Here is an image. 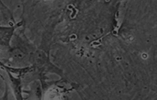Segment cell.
I'll list each match as a JSON object with an SVG mask.
<instances>
[{
	"mask_svg": "<svg viewBox=\"0 0 157 100\" xmlns=\"http://www.w3.org/2000/svg\"><path fill=\"white\" fill-rule=\"evenodd\" d=\"M14 28L0 27V45L9 46Z\"/></svg>",
	"mask_w": 157,
	"mask_h": 100,
	"instance_id": "obj_1",
	"label": "cell"
},
{
	"mask_svg": "<svg viewBox=\"0 0 157 100\" xmlns=\"http://www.w3.org/2000/svg\"><path fill=\"white\" fill-rule=\"evenodd\" d=\"M9 75L11 82L12 86L13 89L16 100H24L22 94L21 81L20 78H15L10 73H9Z\"/></svg>",
	"mask_w": 157,
	"mask_h": 100,
	"instance_id": "obj_2",
	"label": "cell"
},
{
	"mask_svg": "<svg viewBox=\"0 0 157 100\" xmlns=\"http://www.w3.org/2000/svg\"><path fill=\"white\" fill-rule=\"evenodd\" d=\"M4 100V99H3V100Z\"/></svg>",
	"mask_w": 157,
	"mask_h": 100,
	"instance_id": "obj_3",
	"label": "cell"
}]
</instances>
